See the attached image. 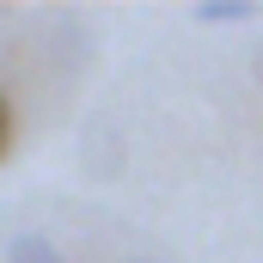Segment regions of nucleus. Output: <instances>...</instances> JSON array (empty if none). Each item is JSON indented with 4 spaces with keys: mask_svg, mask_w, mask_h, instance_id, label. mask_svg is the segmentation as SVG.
Wrapping results in <instances>:
<instances>
[{
    "mask_svg": "<svg viewBox=\"0 0 263 263\" xmlns=\"http://www.w3.org/2000/svg\"><path fill=\"white\" fill-rule=\"evenodd\" d=\"M6 141H12V104H6V92H0V153H6Z\"/></svg>",
    "mask_w": 263,
    "mask_h": 263,
    "instance_id": "nucleus-3",
    "label": "nucleus"
},
{
    "mask_svg": "<svg viewBox=\"0 0 263 263\" xmlns=\"http://www.w3.org/2000/svg\"><path fill=\"white\" fill-rule=\"evenodd\" d=\"M251 67H257V80H263V49H257V55H251Z\"/></svg>",
    "mask_w": 263,
    "mask_h": 263,
    "instance_id": "nucleus-4",
    "label": "nucleus"
},
{
    "mask_svg": "<svg viewBox=\"0 0 263 263\" xmlns=\"http://www.w3.org/2000/svg\"><path fill=\"white\" fill-rule=\"evenodd\" d=\"M6 263H67V257H62V245H49L43 233H18L6 245Z\"/></svg>",
    "mask_w": 263,
    "mask_h": 263,
    "instance_id": "nucleus-2",
    "label": "nucleus"
},
{
    "mask_svg": "<svg viewBox=\"0 0 263 263\" xmlns=\"http://www.w3.org/2000/svg\"><path fill=\"white\" fill-rule=\"evenodd\" d=\"M257 18V0H202L196 25H251Z\"/></svg>",
    "mask_w": 263,
    "mask_h": 263,
    "instance_id": "nucleus-1",
    "label": "nucleus"
}]
</instances>
